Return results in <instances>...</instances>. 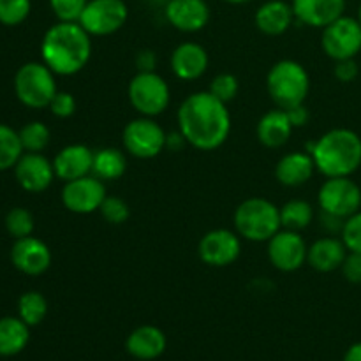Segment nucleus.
I'll use <instances>...</instances> for the list:
<instances>
[{"instance_id":"45","label":"nucleus","mask_w":361,"mask_h":361,"mask_svg":"<svg viewBox=\"0 0 361 361\" xmlns=\"http://www.w3.org/2000/svg\"><path fill=\"white\" fill-rule=\"evenodd\" d=\"M224 2H228V4H233V6H242V4H247V2H250V0H224Z\"/></svg>"},{"instance_id":"40","label":"nucleus","mask_w":361,"mask_h":361,"mask_svg":"<svg viewBox=\"0 0 361 361\" xmlns=\"http://www.w3.org/2000/svg\"><path fill=\"white\" fill-rule=\"evenodd\" d=\"M358 73H360V67L355 59H345V60H338V62H335L334 74L341 83H351V81H355L356 78H358Z\"/></svg>"},{"instance_id":"10","label":"nucleus","mask_w":361,"mask_h":361,"mask_svg":"<svg viewBox=\"0 0 361 361\" xmlns=\"http://www.w3.org/2000/svg\"><path fill=\"white\" fill-rule=\"evenodd\" d=\"M317 204L321 212L349 219L361 210L360 185L351 180V176L326 178L317 192Z\"/></svg>"},{"instance_id":"8","label":"nucleus","mask_w":361,"mask_h":361,"mask_svg":"<svg viewBox=\"0 0 361 361\" xmlns=\"http://www.w3.org/2000/svg\"><path fill=\"white\" fill-rule=\"evenodd\" d=\"M168 134L150 116H137L130 120L122 133L123 148L136 159H154L164 152Z\"/></svg>"},{"instance_id":"41","label":"nucleus","mask_w":361,"mask_h":361,"mask_svg":"<svg viewBox=\"0 0 361 361\" xmlns=\"http://www.w3.org/2000/svg\"><path fill=\"white\" fill-rule=\"evenodd\" d=\"M319 222H321V228L334 236L337 235V233H342V229H344V224H345V219L337 217V215L334 214H326V212H321Z\"/></svg>"},{"instance_id":"6","label":"nucleus","mask_w":361,"mask_h":361,"mask_svg":"<svg viewBox=\"0 0 361 361\" xmlns=\"http://www.w3.org/2000/svg\"><path fill=\"white\" fill-rule=\"evenodd\" d=\"M56 74L44 62H27L14 74V94L18 101L30 109L48 108L59 92Z\"/></svg>"},{"instance_id":"42","label":"nucleus","mask_w":361,"mask_h":361,"mask_svg":"<svg viewBox=\"0 0 361 361\" xmlns=\"http://www.w3.org/2000/svg\"><path fill=\"white\" fill-rule=\"evenodd\" d=\"M284 111L288 113L289 122H291V126L295 127V129L303 127L310 120V111L307 109L305 102H303V104H298V106H293V108H289V109H284Z\"/></svg>"},{"instance_id":"38","label":"nucleus","mask_w":361,"mask_h":361,"mask_svg":"<svg viewBox=\"0 0 361 361\" xmlns=\"http://www.w3.org/2000/svg\"><path fill=\"white\" fill-rule=\"evenodd\" d=\"M49 111L56 116V118H69L76 113V99H74L73 94L69 92H56L55 97L49 102Z\"/></svg>"},{"instance_id":"46","label":"nucleus","mask_w":361,"mask_h":361,"mask_svg":"<svg viewBox=\"0 0 361 361\" xmlns=\"http://www.w3.org/2000/svg\"><path fill=\"white\" fill-rule=\"evenodd\" d=\"M358 21H360V25H361V4H360V9H358Z\"/></svg>"},{"instance_id":"12","label":"nucleus","mask_w":361,"mask_h":361,"mask_svg":"<svg viewBox=\"0 0 361 361\" xmlns=\"http://www.w3.org/2000/svg\"><path fill=\"white\" fill-rule=\"evenodd\" d=\"M106 196H108V192H106L104 182L99 180L95 175H87L66 182L62 194H60L66 210L78 215H88L99 212Z\"/></svg>"},{"instance_id":"39","label":"nucleus","mask_w":361,"mask_h":361,"mask_svg":"<svg viewBox=\"0 0 361 361\" xmlns=\"http://www.w3.org/2000/svg\"><path fill=\"white\" fill-rule=\"evenodd\" d=\"M341 270L345 281L351 284H361V254L348 252Z\"/></svg>"},{"instance_id":"22","label":"nucleus","mask_w":361,"mask_h":361,"mask_svg":"<svg viewBox=\"0 0 361 361\" xmlns=\"http://www.w3.org/2000/svg\"><path fill=\"white\" fill-rule=\"evenodd\" d=\"M348 247L342 242V238L337 236H323V238L316 240L312 245L309 247V256H307V263L321 274H330V271L338 270L344 263L345 256H348Z\"/></svg>"},{"instance_id":"35","label":"nucleus","mask_w":361,"mask_h":361,"mask_svg":"<svg viewBox=\"0 0 361 361\" xmlns=\"http://www.w3.org/2000/svg\"><path fill=\"white\" fill-rule=\"evenodd\" d=\"M99 212H101L102 219H104L108 224L113 226L123 224L130 215L129 204H127L122 197L116 196H106V200L102 201Z\"/></svg>"},{"instance_id":"15","label":"nucleus","mask_w":361,"mask_h":361,"mask_svg":"<svg viewBox=\"0 0 361 361\" xmlns=\"http://www.w3.org/2000/svg\"><path fill=\"white\" fill-rule=\"evenodd\" d=\"M13 169L21 189L32 194L44 192L56 176L53 162L42 154H34V152H25Z\"/></svg>"},{"instance_id":"14","label":"nucleus","mask_w":361,"mask_h":361,"mask_svg":"<svg viewBox=\"0 0 361 361\" xmlns=\"http://www.w3.org/2000/svg\"><path fill=\"white\" fill-rule=\"evenodd\" d=\"M197 254L204 264L224 268L235 263L242 254V238L231 229H212L204 233L197 245Z\"/></svg>"},{"instance_id":"1","label":"nucleus","mask_w":361,"mask_h":361,"mask_svg":"<svg viewBox=\"0 0 361 361\" xmlns=\"http://www.w3.org/2000/svg\"><path fill=\"white\" fill-rule=\"evenodd\" d=\"M178 130L187 145L201 152L221 148L231 133V115L228 104L210 92H194L176 111Z\"/></svg>"},{"instance_id":"30","label":"nucleus","mask_w":361,"mask_h":361,"mask_svg":"<svg viewBox=\"0 0 361 361\" xmlns=\"http://www.w3.org/2000/svg\"><path fill=\"white\" fill-rule=\"evenodd\" d=\"M23 154L25 150L21 147L18 130L6 123H0V171L13 169Z\"/></svg>"},{"instance_id":"17","label":"nucleus","mask_w":361,"mask_h":361,"mask_svg":"<svg viewBox=\"0 0 361 361\" xmlns=\"http://www.w3.org/2000/svg\"><path fill=\"white\" fill-rule=\"evenodd\" d=\"M11 261L18 271L30 277H37L51 267V250L42 240L25 236L14 242L11 249Z\"/></svg>"},{"instance_id":"36","label":"nucleus","mask_w":361,"mask_h":361,"mask_svg":"<svg viewBox=\"0 0 361 361\" xmlns=\"http://www.w3.org/2000/svg\"><path fill=\"white\" fill-rule=\"evenodd\" d=\"M59 21H78L88 0H48Z\"/></svg>"},{"instance_id":"37","label":"nucleus","mask_w":361,"mask_h":361,"mask_svg":"<svg viewBox=\"0 0 361 361\" xmlns=\"http://www.w3.org/2000/svg\"><path fill=\"white\" fill-rule=\"evenodd\" d=\"M341 236L349 252L361 254V210L356 212L349 219H345V224Z\"/></svg>"},{"instance_id":"11","label":"nucleus","mask_w":361,"mask_h":361,"mask_svg":"<svg viewBox=\"0 0 361 361\" xmlns=\"http://www.w3.org/2000/svg\"><path fill=\"white\" fill-rule=\"evenodd\" d=\"M321 48L331 60L356 59L361 51V25L358 18L341 16L323 28Z\"/></svg>"},{"instance_id":"16","label":"nucleus","mask_w":361,"mask_h":361,"mask_svg":"<svg viewBox=\"0 0 361 361\" xmlns=\"http://www.w3.org/2000/svg\"><path fill=\"white\" fill-rule=\"evenodd\" d=\"M164 16L178 32L194 34L203 30L210 21V6L207 0H168Z\"/></svg>"},{"instance_id":"25","label":"nucleus","mask_w":361,"mask_h":361,"mask_svg":"<svg viewBox=\"0 0 361 361\" xmlns=\"http://www.w3.org/2000/svg\"><path fill=\"white\" fill-rule=\"evenodd\" d=\"M293 129L295 127L291 126L288 118V113L284 109L277 108L271 109V111H267L257 122V140L263 147L267 148H281L284 147L286 143L291 137Z\"/></svg>"},{"instance_id":"32","label":"nucleus","mask_w":361,"mask_h":361,"mask_svg":"<svg viewBox=\"0 0 361 361\" xmlns=\"http://www.w3.org/2000/svg\"><path fill=\"white\" fill-rule=\"evenodd\" d=\"M6 229L14 240L25 238V236H30L34 233V215L27 210V208H11L6 215Z\"/></svg>"},{"instance_id":"43","label":"nucleus","mask_w":361,"mask_h":361,"mask_svg":"<svg viewBox=\"0 0 361 361\" xmlns=\"http://www.w3.org/2000/svg\"><path fill=\"white\" fill-rule=\"evenodd\" d=\"M136 66H137V71H155V66H157V59H155V53L150 51V49H143V51H137Z\"/></svg>"},{"instance_id":"33","label":"nucleus","mask_w":361,"mask_h":361,"mask_svg":"<svg viewBox=\"0 0 361 361\" xmlns=\"http://www.w3.org/2000/svg\"><path fill=\"white\" fill-rule=\"evenodd\" d=\"M30 11V0H0V23L6 27H16L27 20Z\"/></svg>"},{"instance_id":"4","label":"nucleus","mask_w":361,"mask_h":361,"mask_svg":"<svg viewBox=\"0 0 361 361\" xmlns=\"http://www.w3.org/2000/svg\"><path fill=\"white\" fill-rule=\"evenodd\" d=\"M235 231L247 242H268L282 229L281 208L264 197H250L236 207L233 215Z\"/></svg>"},{"instance_id":"26","label":"nucleus","mask_w":361,"mask_h":361,"mask_svg":"<svg viewBox=\"0 0 361 361\" xmlns=\"http://www.w3.org/2000/svg\"><path fill=\"white\" fill-rule=\"evenodd\" d=\"M30 341V326L20 317L0 319V356H16Z\"/></svg>"},{"instance_id":"29","label":"nucleus","mask_w":361,"mask_h":361,"mask_svg":"<svg viewBox=\"0 0 361 361\" xmlns=\"http://www.w3.org/2000/svg\"><path fill=\"white\" fill-rule=\"evenodd\" d=\"M48 314V302L39 291H27L18 300V317L28 326H37Z\"/></svg>"},{"instance_id":"20","label":"nucleus","mask_w":361,"mask_h":361,"mask_svg":"<svg viewBox=\"0 0 361 361\" xmlns=\"http://www.w3.org/2000/svg\"><path fill=\"white\" fill-rule=\"evenodd\" d=\"M92 166H94V150L81 143L67 145L53 159L56 178L62 180L63 183L92 175Z\"/></svg>"},{"instance_id":"13","label":"nucleus","mask_w":361,"mask_h":361,"mask_svg":"<svg viewBox=\"0 0 361 361\" xmlns=\"http://www.w3.org/2000/svg\"><path fill=\"white\" fill-rule=\"evenodd\" d=\"M267 243L268 259L274 264L275 270L291 274V271L300 270L307 263L309 247H307L305 240L298 231L282 228Z\"/></svg>"},{"instance_id":"19","label":"nucleus","mask_w":361,"mask_h":361,"mask_svg":"<svg viewBox=\"0 0 361 361\" xmlns=\"http://www.w3.org/2000/svg\"><path fill=\"white\" fill-rule=\"evenodd\" d=\"M296 21L312 28H324L344 16L345 0H291Z\"/></svg>"},{"instance_id":"2","label":"nucleus","mask_w":361,"mask_h":361,"mask_svg":"<svg viewBox=\"0 0 361 361\" xmlns=\"http://www.w3.org/2000/svg\"><path fill=\"white\" fill-rule=\"evenodd\" d=\"M92 35L78 21H56L41 41L42 62L56 76H74L87 67Z\"/></svg>"},{"instance_id":"44","label":"nucleus","mask_w":361,"mask_h":361,"mask_svg":"<svg viewBox=\"0 0 361 361\" xmlns=\"http://www.w3.org/2000/svg\"><path fill=\"white\" fill-rule=\"evenodd\" d=\"M344 361H361V342H356L344 355Z\"/></svg>"},{"instance_id":"21","label":"nucleus","mask_w":361,"mask_h":361,"mask_svg":"<svg viewBox=\"0 0 361 361\" xmlns=\"http://www.w3.org/2000/svg\"><path fill=\"white\" fill-rule=\"evenodd\" d=\"M295 20L291 2H286V0H267L257 7L256 16H254L257 30L270 37L286 34Z\"/></svg>"},{"instance_id":"18","label":"nucleus","mask_w":361,"mask_h":361,"mask_svg":"<svg viewBox=\"0 0 361 361\" xmlns=\"http://www.w3.org/2000/svg\"><path fill=\"white\" fill-rule=\"evenodd\" d=\"M210 66L208 51L200 42L187 41L176 46L171 53V71L178 80L196 81Z\"/></svg>"},{"instance_id":"5","label":"nucleus","mask_w":361,"mask_h":361,"mask_svg":"<svg viewBox=\"0 0 361 361\" xmlns=\"http://www.w3.org/2000/svg\"><path fill=\"white\" fill-rule=\"evenodd\" d=\"M267 90L275 106L289 109L303 104L310 92V76L296 60H279L267 74Z\"/></svg>"},{"instance_id":"34","label":"nucleus","mask_w":361,"mask_h":361,"mask_svg":"<svg viewBox=\"0 0 361 361\" xmlns=\"http://www.w3.org/2000/svg\"><path fill=\"white\" fill-rule=\"evenodd\" d=\"M238 90H240L238 78L231 73L217 74V76L210 81V88H208V92H210L212 95H215L219 101L226 102V104L231 102L233 99L236 97Z\"/></svg>"},{"instance_id":"23","label":"nucleus","mask_w":361,"mask_h":361,"mask_svg":"<svg viewBox=\"0 0 361 361\" xmlns=\"http://www.w3.org/2000/svg\"><path fill=\"white\" fill-rule=\"evenodd\" d=\"M316 173V164L309 152H291L275 166V178L284 187L305 185Z\"/></svg>"},{"instance_id":"24","label":"nucleus","mask_w":361,"mask_h":361,"mask_svg":"<svg viewBox=\"0 0 361 361\" xmlns=\"http://www.w3.org/2000/svg\"><path fill=\"white\" fill-rule=\"evenodd\" d=\"M166 345H168V338H166L164 331L152 324H143L130 331L126 342L129 355L143 361L159 358L166 351Z\"/></svg>"},{"instance_id":"28","label":"nucleus","mask_w":361,"mask_h":361,"mask_svg":"<svg viewBox=\"0 0 361 361\" xmlns=\"http://www.w3.org/2000/svg\"><path fill=\"white\" fill-rule=\"evenodd\" d=\"M314 221V208L305 200H291L281 208V222L284 229L303 231Z\"/></svg>"},{"instance_id":"9","label":"nucleus","mask_w":361,"mask_h":361,"mask_svg":"<svg viewBox=\"0 0 361 361\" xmlns=\"http://www.w3.org/2000/svg\"><path fill=\"white\" fill-rule=\"evenodd\" d=\"M129 18V7L123 0H88L78 23L92 37L116 34Z\"/></svg>"},{"instance_id":"27","label":"nucleus","mask_w":361,"mask_h":361,"mask_svg":"<svg viewBox=\"0 0 361 361\" xmlns=\"http://www.w3.org/2000/svg\"><path fill=\"white\" fill-rule=\"evenodd\" d=\"M127 171V157L120 148H99L94 150V166L92 175L97 176L102 182L118 180Z\"/></svg>"},{"instance_id":"31","label":"nucleus","mask_w":361,"mask_h":361,"mask_svg":"<svg viewBox=\"0 0 361 361\" xmlns=\"http://www.w3.org/2000/svg\"><path fill=\"white\" fill-rule=\"evenodd\" d=\"M20 134L21 147L25 152H34V154H41L46 147L49 145L51 140V133H49L48 126L42 122H28L27 126L21 127L18 130Z\"/></svg>"},{"instance_id":"7","label":"nucleus","mask_w":361,"mask_h":361,"mask_svg":"<svg viewBox=\"0 0 361 361\" xmlns=\"http://www.w3.org/2000/svg\"><path fill=\"white\" fill-rule=\"evenodd\" d=\"M127 97L141 116L155 118L168 109L171 90L168 81L155 71H137L129 81Z\"/></svg>"},{"instance_id":"3","label":"nucleus","mask_w":361,"mask_h":361,"mask_svg":"<svg viewBox=\"0 0 361 361\" xmlns=\"http://www.w3.org/2000/svg\"><path fill=\"white\" fill-rule=\"evenodd\" d=\"M316 171L326 178L355 175L361 166V137L355 130L331 129L310 145Z\"/></svg>"}]
</instances>
